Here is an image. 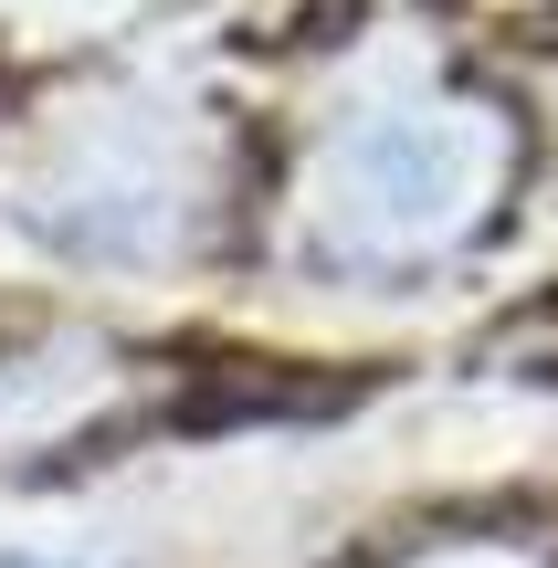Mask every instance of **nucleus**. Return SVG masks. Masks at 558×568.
I'll return each instance as SVG.
<instances>
[{
	"mask_svg": "<svg viewBox=\"0 0 558 568\" xmlns=\"http://www.w3.org/2000/svg\"><path fill=\"white\" fill-rule=\"evenodd\" d=\"M506 180H517V126L485 95H412L369 105L337 126L295 180V243L316 274L348 284H400L433 274L496 222Z\"/></svg>",
	"mask_w": 558,
	"mask_h": 568,
	"instance_id": "obj_1",
	"label": "nucleus"
},
{
	"mask_svg": "<svg viewBox=\"0 0 558 568\" xmlns=\"http://www.w3.org/2000/svg\"><path fill=\"white\" fill-rule=\"evenodd\" d=\"M211 201V126L169 95H105L21 180V222L74 264H169Z\"/></svg>",
	"mask_w": 558,
	"mask_h": 568,
	"instance_id": "obj_2",
	"label": "nucleus"
},
{
	"mask_svg": "<svg viewBox=\"0 0 558 568\" xmlns=\"http://www.w3.org/2000/svg\"><path fill=\"white\" fill-rule=\"evenodd\" d=\"M126 379H138V368L105 337H84V326H53V337H32V347H0V464H11V453L21 464H32V453H63L95 422H116Z\"/></svg>",
	"mask_w": 558,
	"mask_h": 568,
	"instance_id": "obj_3",
	"label": "nucleus"
},
{
	"mask_svg": "<svg viewBox=\"0 0 558 568\" xmlns=\"http://www.w3.org/2000/svg\"><path fill=\"white\" fill-rule=\"evenodd\" d=\"M400 568H538L527 548H485V537H464V548H422V558H400Z\"/></svg>",
	"mask_w": 558,
	"mask_h": 568,
	"instance_id": "obj_4",
	"label": "nucleus"
},
{
	"mask_svg": "<svg viewBox=\"0 0 558 568\" xmlns=\"http://www.w3.org/2000/svg\"><path fill=\"white\" fill-rule=\"evenodd\" d=\"M0 568H53V558H0Z\"/></svg>",
	"mask_w": 558,
	"mask_h": 568,
	"instance_id": "obj_5",
	"label": "nucleus"
}]
</instances>
